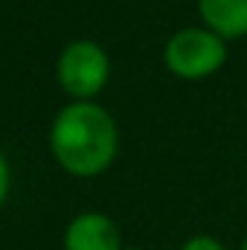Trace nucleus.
<instances>
[{"instance_id":"7ed1b4c3","label":"nucleus","mask_w":247,"mask_h":250,"mask_svg":"<svg viewBox=\"0 0 247 250\" xmlns=\"http://www.w3.org/2000/svg\"><path fill=\"white\" fill-rule=\"evenodd\" d=\"M111 73V62L105 50L93 41H73L59 59V82L64 90L82 102L96 96Z\"/></svg>"},{"instance_id":"39448f33","label":"nucleus","mask_w":247,"mask_h":250,"mask_svg":"<svg viewBox=\"0 0 247 250\" xmlns=\"http://www.w3.org/2000/svg\"><path fill=\"white\" fill-rule=\"evenodd\" d=\"M198 12L224 41L247 35V0H198Z\"/></svg>"},{"instance_id":"f257e3e1","label":"nucleus","mask_w":247,"mask_h":250,"mask_svg":"<svg viewBox=\"0 0 247 250\" xmlns=\"http://www.w3.org/2000/svg\"><path fill=\"white\" fill-rule=\"evenodd\" d=\"M50 143L64 172L76 178H93L114 163L120 134L105 108L93 102H76L56 117Z\"/></svg>"},{"instance_id":"6e6552de","label":"nucleus","mask_w":247,"mask_h":250,"mask_svg":"<svg viewBox=\"0 0 247 250\" xmlns=\"http://www.w3.org/2000/svg\"><path fill=\"white\" fill-rule=\"evenodd\" d=\"M242 250H247V236H245V239H242Z\"/></svg>"},{"instance_id":"0eeeda50","label":"nucleus","mask_w":247,"mask_h":250,"mask_svg":"<svg viewBox=\"0 0 247 250\" xmlns=\"http://www.w3.org/2000/svg\"><path fill=\"white\" fill-rule=\"evenodd\" d=\"M6 192H9V166H6V160L0 154V204L6 201Z\"/></svg>"},{"instance_id":"20e7f679","label":"nucleus","mask_w":247,"mask_h":250,"mask_svg":"<svg viewBox=\"0 0 247 250\" xmlns=\"http://www.w3.org/2000/svg\"><path fill=\"white\" fill-rule=\"evenodd\" d=\"M64 250H123V236L105 212H82L67 224Z\"/></svg>"},{"instance_id":"423d86ee","label":"nucleus","mask_w":247,"mask_h":250,"mask_svg":"<svg viewBox=\"0 0 247 250\" xmlns=\"http://www.w3.org/2000/svg\"><path fill=\"white\" fill-rule=\"evenodd\" d=\"M181 250H227L215 236H206V233H201V236H192V239H186L184 248Z\"/></svg>"},{"instance_id":"f03ea898","label":"nucleus","mask_w":247,"mask_h":250,"mask_svg":"<svg viewBox=\"0 0 247 250\" xmlns=\"http://www.w3.org/2000/svg\"><path fill=\"white\" fill-rule=\"evenodd\" d=\"M163 59L175 76L198 82V79H206L224 67L227 41L218 32H212L209 26H189V29H181L169 38Z\"/></svg>"}]
</instances>
